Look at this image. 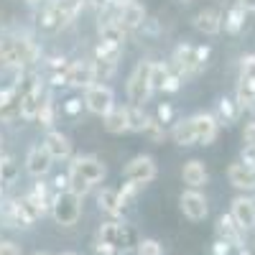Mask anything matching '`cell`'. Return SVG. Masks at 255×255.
Returning a JSON list of instances; mask_svg holds the SVG:
<instances>
[{"mask_svg": "<svg viewBox=\"0 0 255 255\" xmlns=\"http://www.w3.org/2000/svg\"><path fill=\"white\" fill-rule=\"evenodd\" d=\"M105 163L95 156H77L69 166V189L74 191V194H87V191L92 189V184H100L105 179Z\"/></svg>", "mask_w": 255, "mask_h": 255, "instance_id": "6da1fadb", "label": "cell"}, {"mask_svg": "<svg viewBox=\"0 0 255 255\" xmlns=\"http://www.w3.org/2000/svg\"><path fill=\"white\" fill-rule=\"evenodd\" d=\"M38 49L26 36H5L0 38V67L3 69H23L33 64Z\"/></svg>", "mask_w": 255, "mask_h": 255, "instance_id": "7a4b0ae2", "label": "cell"}, {"mask_svg": "<svg viewBox=\"0 0 255 255\" xmlns=\"http://www.w3.org/2000/svg\"><path fill=\"white\" fill-rule=\"evenodd\" d=\"M217 135V120L212 115H194L174 128V140L179 145H194V143H212Z\"/></svg>", "mask_w": 255, "mask_h": 255, "instance_id": "3957f363", "label": "cell"}, {"mask_svg": "<svg viewBox=\"0 0 255 255\" xmlns=\"http://www.w3.org/2000/svg\"><path fill=\"white\" fill-rule=\"evenodd\" d=\"M100 243L113 248L115 253H128L130 248H138V235L130 225H123V222H105L100 227Z\"/></svg>", "mask_w": 255, "mask_h": 255, "instance_id": "277c9868", "label": "cell"}, {"mask_svg": "<svg viewBox=\"0 0 255 255\" xmlns=\"http://www.w3.org/2000/svg\"><path fill=\"white\" fill-rule=\"evenodd\" d=\"M79 194H74L72 189H61L59 194L51 199V215L54 220L61 225V227H72L77 225L79 220V212H82V204H79Z\"/></svg>", "mask_w": 255, "mask_h": 255, "instance_id": "5b68a950", "label": "cell"}, {"mask_svg": "<svg viewBox=\"0 0 255 255\" xmlns=\"http://www.w3.org/2000/svg\"><path fill=\"white\" fill-rule=\"evenodd\" d=\"M151 64L153 61H140L135 67V72L130 74V79H128V100H130V105H135V108H140L153 92V87H151Z\"/></svg>", "mask_w": 255, "mask_h": 255, "instance_id": "8992f818", "label": "cell"}, {"mask_svg": "<svg viewBox=\"0 0 255 255\" xmlns=\"http://www.w3.org/2000/svg\"><path fill=\"white\" fill-rule=\"evenodd\" d=\"M82 5H84V0H54V3L46 8L41 23H44L46 28H61V26L72 23V20L79 15Z\"/></svg>", "mask_w": 255, "mask_h": 255, "instance_id": "52a82bcc", "label": "cell"}, {"mask_svg": "<svg viewBox=\"0 0 255 255\" xmlns=\"http://www.w3.org/2000/svg\"><path fill=\"white\" fill-rule=\"evenodd\" d=\"M207 56H209V49H207V46L184 44V46H179L176 54H174V67H176L181 74H197L204 64H207Z\"/></svg>", "mask_w": 255, "mask_h": 255, "instance_id": "ba28073f", "label": "cell"}, {"mask_svg": "<svg viewBox=\"0 0 255 255\" xmlns=\"http://www.w3.org/2000/svg\"><path fill=\"white\" fill-rule=\"evenodd\" d=\"M238 105H240V108H253V105H255V56H245L240 61Z\"/></svg>", "mask_w": 255, "mask_h": 255, "instance_id": "9c48e42d", "label": "cell"}, {"mask_svg": "<svg viewBox=\"0 0 255 255\" xmlns=\"http://www.w3.org/2000/svg\"><path fill=\"white\" fill-rule=\"evenodd\" d=\"M113 3H115V8H113V15L108 20H115V23H120L125 31L138 28L143 23L145 10L135 3V0H113Z\"/></svg>", "mask_w": 255, "mask_h": 255, "instance_id": "30bf717a", "label": "cell"}, {"mask_svg": "<svg viewBox=\"0 0 255 255\" xmlns=\"http://www.w3.org/2000/svg\"><path fill=\"white\" fill-rule=\"evenodd\" d=\"M125 181H130L135 186H143V184H151L156 179V161L151 156H138L133 158L130 163L125 166Z\"/></svg>", "mask_w": 255, "mask_h": 255, "instance_id": "8fae6325", "label": "cell"}, {"mask_svg": "<svg viewBox=\"0 0 255 255\" xmlns=\"http://www.w3.org/2000/svg\"><path fill=\"white\" fill-rule=\"evenodd\" d=\"M84 102H87V108L95 115H108L115 108V105H113V90L105 87V84H90Z\"/></svg>", "mask_w": 255, "mask_h": 255, "instance_id": "7c38bea8", "label": "cell"}, {"mask_svg": "<svg viewBox=\"0 0 255 255\" xmlns=\"http://www.w3.org/2000/svg\"><path fill=\"white\" fill-rule=\"evenodd\" d=\"M51 163H54V158H51V153L46 151L44 143H41V145H31V151H28V156H26V168H28L31 176H36V179L46 176V174L51 171Z\"/></svg>", "mask_w": 255, "mask_h": 255, "instance_id": "4fadbf2b", "label": "cell"}, {"mask_svg": "<svg viewBox=\"0 0 255 255\" xmlns=\"http://www.w3.org/2000/svg\"><path fill=\"white\" fill-rule=\"evenodd\" d=\"M151 87L161 92H176L179 74H174L171 67H166V64H151Z\"/></svg>", "mask_w": 255, "mask_h": 255, "instance_id": "5bb4252c", "label": "cell"}, {"mask_svg": "<svg viewBox=\"0 0 255 255\" xmlns=\"http://www.w3.org/2000/svg\"><path fill=\"white\" fill-rule=\"evenodd\" d=\"M181 212L189 220L199 222V220L207 217L209 207H207V199L199 194V191H184V194H181Z\"/></svg>", "mask_w": 255, "mask_h": 255, "instance_id": "9a60e30c", "label": "cell"}, {"mask_svg": "<svg viewBox=\"0 0 255 255\" xmlns=\"http://www.w3.org/2000/svg\"><path fill=\"white\" fill-rule=\"evenodd\" d=\"M95 82V69L87 61H72L69 64V74H67V84L69 87H84L87 90Z\"/></svg>", "mask_w": 255, "mask_h": 255, "instance_id": "2e32d148", "label": "cell"}, {"mask_svg": "<svg viewBox=\"0 0 255 255\" xmlns=\"http://www.w3.org/2000/svg\"><path fill=\"white\" fill-rule=\"evenodd\" d=\"M227 176H230V184L238 189H255V166H250L245 161L232 163Z\"/></svg>", "mask_w": 255, "mask_h": 255, "instance_id": "e0dca14e", "label": "cell"}, {"mask_svg": "<svg viewBox=\"0 0 255 255\" xmlns=\"http://www.w3.org/2000/svg\"><path fill=\"white\" fill-rule=\"evenodd\" d=\"M49 97L46 92L41 90V84H36L33 90H28L23 95V102H20V118H26V120H36L38 110H41V105H44Z\"/></svg>", "mask_w": 255, "mask_h": 255, "instance_id": "ac0fdd59", "label": "cell"}, {"mask_svg": "<svg viewBox=\"0 0 255 255\" xmlns=\"http://www.w3.org/2000/svg\"><path fill=\"white\" fill-rule=\"evenodd\" d=\"M232 217H235V222L248 230L255 225V199H245V197H238L235 202H232Z\"/></svg>", "mask_w": 255, "mask_h": 255, "instance_id": "d6986e66", "label": "cell"}, {"mask_svg": "<svg viewBox=\"0 0 255 255\" xmlns=\"http://www.w3.org/2000/svg\"><path fill=\"white\" fill-rule=\"evenodd\" d=\"M44 145H46V151L51 153L54 161H59V158H69V156H72V143H69V138L64 135V133L51 130V133L44 138Z\"/></svg>", "mask_w": 255, "mask_h": 255, "instance_id": "ffe728a7", "label": "cell"}, {"mask_svg": "<svg viewBox=\"0 0 255 255\" xmlns=\"http://www.w3.org/2000/svg\"><path fill=\"white\" fill-rule=\"evenodd\" d=\"M194 26H197V31H202V33H207V36L220 33V28H222V13L215 10V8H207V10L197 13Z\"/></svg>", "mask_w": 255, "mask_h": 255, "instance_id": "44dd1931", "label": "cell"}, {"mask_svg": "<svg viewBox=\"0 0 255 255\" xmlns=\"http://www.w3.org/2000/svg\"><path fill=\"white\" fill-rule=\"evenodd\" d=\"M217 232H220V240H225L230 245H240V240H243V227L235 222V217H232V215H222L220 217Z\"/></svg>", "mask_w": 255, "mask_h": 255, "instance_id": "7402d4cb", "label": "cell"}, {"mask_svg": "<svg viewBox=\"0 0 255 255\" xmlns=\"http://www.w3.org/2000/svg\"><path fill=\"white\" fill-rule=\"evenodd\" d=\"M67 74H69V61L67 59H51L46 61L44 77L51 84H67Z\"/></svg>", "mask_w": 255, "mask_h": 255, "instance_id": "603a6c76", "label": "cell"}, {"mask_svg": "<svg viewBox=\"0 0 255 255\" xmlns=\"http://www.w3.org/2000/svg\"><path fill=\"white\" fill-rule=\"evenodd\" d=\"M181 176H184V184H189L191 189H197V186L207 184V168H204L202 161H189V163L184 166Z\"/></svg>", "mask_w": 255, "mask_h": 255, "instance_id": "cb8c5ba5", "label": "cell"}, {"mask_svg": "<svg viewBox=\"0 0 255 255\" xmlns=\"http://www.w3.org/2000/svg\"><path fill=\"white\" fill-rule=\"evenodd\" d=\"M105 130L108 133L128 130V108H113L108 115H105Z\"/></svg>", "mask_w": 255, "mask_h": 255, "instance_id": "d4e9b609", "label": "cell"}, {"mask_svg": "<svg viewBox=\"0 0 255 255\" xmlns=\"http://www.w3.org/2000/svg\"><path fill=\"white\" fill-rule=\"evenodd\" d=\"M97 202H100V207L105 209V212H110V215H120V197H118V189H102L100 191V197H97Z\"/></svg>", "mask_w": 255, "mask_h": 255, "instance_id": "484cf974", "label": "cell"}, {"mask_svg": "<svg viewBox=\"0 0 255 255\" xmlns=\"http://www.w3.org/2000/svg\"><path fill=\"white\" fill-rule=\"evenodd\" d=\"M18 179V163L10 156H0V184L10 186Z\"/></svg>", "mask_w": 255, "mask_h": 255, "instance_id": "4316f807", "label": "cell"}, {"mask_svg": "<svg viewBox=\"0 0 255 255\" xmlns=\"http://www.w3.org/2000/svg\"><path fill=\"white\" fill-rule=\"evenodd\" d=\"M28 197H31V199H33V204L41 209V215H44V212L51 207V199H49V186H46L44 181L36 184V186L28 191Z\"/></svg>", "mask_w": 255, "mask_h": 255, "instance_id": "83f0119b", "label": "cell"}, {"mask_svg": "<svg viewBox=\"0 0 255 255\" xmlns=\"http://www.w3.org/2000/svg\"><path fill=\"white\" fill-rule=\"evenodd\" d=\"M243 26H245V8L243 5H235V8L227 13V18H225V28L230 33H238Z\"/></svg>", "mask_w": 255, "mask_h": 255, "instance_id": "f1b7e54d", "label": "cell"}, {"mask_svg": "<svg viewBox=\"0 0 255 255\" xmlns=\"http://www.w3.org/2000/svg\"><path fill=\"white\" fill-rule=\"evenodd\" d=\"M145 123H148V118L140 113V108H135V105H130L128 108V130H145Z\"/></svg>", "mask_w": 255, "mask_h": 255, "instance_id": "f546056e", "label": "cell"}, {"mask_svg": "<svg viewBox=\"0 0 255 255\" xmlns=\"http://www.w3.org/2000/svg\"><path fill=\"white\" fill-rule=\"evenodd\" d=\"M238 113H240V105L232 102V100H222L220 102V118L225 123H235L238 120Z\"/></svg>", "mask_w": 255, "mask_h": 255, "instance_id": "4dcf8cb0", "label": "cell"}, {"mask_svg": "<svg viewBox=\"0 0 255 255\" xmlns=\"http://www.w3.org/2000/svg\"><path fill=\"white\" fill-rule=\"evenodd\" d=\"M215 255H250L243 245H230V243H225V240H220L217 245H215Z\"/></svg>", "mask_w": 255, "mask_h": 255, "instance_id": "1f68e13d", "label": "cell"}, {"mask_svg": "<svg viewBox=\"0 0 255 255\" xmlns=\"http://www.w3.org/2000/svg\"><path fill=\"white\" fill-rule=\"evenodd\" d=\"M36 120H38L41 125H46V128L54 123V105H51V100H46L44 105H41V110H38Z\"/></svg>", "mask_w": 255, "mask_h": 255, "instance_id": "d6a6232c", "label": "cell"}, {"mask_svg": "<svg viewBox=\"0 0 255 255\" xmlns=\"http://www.w3.org/2000/svg\"><path fill=\"white\" fill-rule=\"evenodd\" d=\"M138 255H163V250L156 240H140L138 243Z\"/></svg>", "mask_w": 255, "mask_h": 255, "instance_id": "836d02e7", "label": "cell"}, {"mask_svg": "<svg viewBox=\"0 0 255 255\" xmlns=\"http://www.w3.org/2000/svg\"><path fill=\"white\" fill-rule=\"evenodd\" d=\"M143 133H148V135H151V138H163V125L156 120V118H148V123H145V130Z\"/></svg>", "mask_w": 255, "mask_h": 255, "instance_id": "e575fe53", "label": "cell"}, {"mask_svg": "<svg viewBox=\"0 0 255 255\" xmlns=\"http://www.w3.org/2000/svg\"><path fill=\"white\" fill-rule=\"evenodd\" d=\"M0 255H23L13 240H0Z\"/></svg>", "mask_w": 255, "mask_h": 255, "instance_id": "d590c367", "label": "cell"}, {"mask_svg": "<svg viewBox=\"0 0 255 255\" xmlns=\"http://www.w3.org/2000/svg\"><path fill=\"white\" fill-rule=\"evenodd\" d=\"M64 110H67V115H79L82 113V100H67V105H64Z\"/></svg>", "mask_w": 255, "mask_h": 255, "instance_id": "8d00e7d4", "label": "cell"}, {"mask_svg": "<svg viewBox=\"0 0 255 255\" xmlns=\"http://www.w3.org/2000/svg\"><path fill=\"white\" fill-rule=\"evenodd\" d=\"M243 161H245V163H250V166H255V145H248V143H245Z\"/></svg>", "mask_w": 255, "mask_h": 255, "instance_id": "74e56055", "label": "cell"}, {"mask_svg": "<svg viewBox=\"0 0 255 255\" xmlns=\"http://www.w3.org/2000/svg\"><path fill=\"white\" fill-rule=\"evenodd\" d=\"M245 143L255 145V123H250V125L245 128Z\"/></svg>", "mask_w": 255, "mask_h": 255, "instance_id": "f35d334b", "label": "cell"}, {"mask_svg": "<svg viewBox=\"0 0 255 255\" xmlns=\"http://www.w3.org/2000/svg\"><path fill=\"white\" fill-rule=\"evenodd\" d=\"M84 3H90V5H95V8H105V5H110L113 0H84Z\"/></svg>", "mask_w": 255, "mask_h": 255, "instance_id": "ab89813d", "label": "cell"}, {"mask_svg": "<svg viewBox=\"0 0 255 255\" xmlns=\"http://www.w3.org/2000/svg\"><path fill=\"white\" fill-rule=\"evenodd\" d=\"M238 5H243L245 10H255V0H238Z\"/></svg>", "mask_w": 255, "mask_h": 255, "instance_id": "60d3db41", "label": "cell"}, {"mask_svg": "<svg viewBox=\"0 0 255 255\" xmlns=\"http://www.w3.org/2000/svg\"><path fill=\"white\" fill-rule=\"evenodd\" d=\"M0 202H3V184H0Z\"/></svg>", "mask_w": 255, "mask_h": 255, "instance_id": "b9f144b4", "label": "cell"}, {"mask_svg": "<svg viewBox=\"0 0 255 255\" xmlns=\"http://www.w3.org/2000/svg\"><path fill=\"white\" fill-rule=\"evenodd\" d=\"M33 255H49V253H33Z\"/></svg>", "mask_w": 255, "mask_h": 255, "instance_id": "7bdbcfd3", "label": "cell"}, {"mask_svg": "<svg viewBox=\"0 0 255 255\" xmlns=\"http://www.w3.org/2000/svg\"><path fill=\"white\" fill-rule=\"evenodd\" d=\"M26 3H38V0H26Z\"/></svg>", "mask_w": 255, "mask_h": 255, "instance_id": "ee69618b", "label": "cell"}, {"mask_svg": "<svg viewBox=\"0 0 255 255\" xmlns=\"http://www.w3.org/2000/svg\"><path fill=\"white\" fill-rule=\"evenodd\" d=\"M176 3H189V0H176Z\"/></svg>", "mask_w": 255, "mask_h": 255, "instance_id": "f6af8a7d", "label": "cell"}, {"mask_svg": "<svg viewBox=\"0 0 255 255\" xmlns=\"http://www.w3.org/2000/svg\"><path fill=\"white\" fill-rule=\"evenodd\" d=\"M64 255H77V253H64Z\"/></svg>", "mask_w": 255, "mask_h": 255, "instance_id": "bcb514c9", "label": "cell"}, {"mask_svg": "<svg viewBox=\"0 0 255 255\" xmlns=\"http://www.w3.org/2000/svg\"><path fill=\"white\" fill-rule=\"evenodd\" d=\"M0 148H3V138H0Z\"/></svg>", "mask_w": 255, "mask_h": 255, "instance_id": "7dc6e473", "label": "cell"}]
</instances>
